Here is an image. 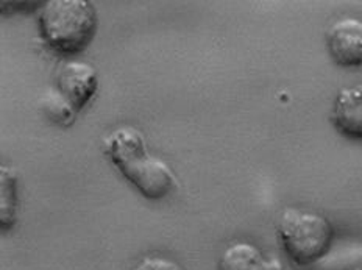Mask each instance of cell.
<instances>
[{
	"label": "cell",
	"instance_id": "3957f363",
	"mask_svg": "<svg viewBox=\"0 0 362 270\" xmlns=\"http://www.w3.org/2000/svg\"><path fill=\"white\" fill-rule=\"evenodd\" d=\"M276 235L286 257L306 267L327 257L334 241V227L323 214L288 208L278 219Z\"/></svg>",
	"mask_w": 362,
	"mask_h": 270
},
{
	"label": "cell",
	"instance_id": "7a4b0ae2",
	"mask_svg": "<svg viewBox=\"0 0 362 270\" xmlns=\"http://www.w3.org/2000/svg\"><path fill=\"white\" fill-rule=\"evenodd\" d=\"M97 25V10L89 0H50L37 19L45 46L63 57L81 54L95 37Z\"/></svg>",
	"mask_w": 362,
	"mask_h": 270
},
{
	"label": "cell",
	"instance_id": "6da1fadb",
	"mask_svg": "<svg viewBox=\"0 0 362 270\" xmlns=\"http://www.w3.org/2000/svg\"><path fill=\"white\" fill-rule=\"evenodd\" d=\"M110 161L142 196L150 200L168 197L175 189L177 177L164 160L148 152L146 138L134 127H120L103 139Z\"/></svg>",
	"mask_w": 362,
	"mask_h": 270
},
{
	"label": "cell",
	"instance_id": "ba28073f",
	"mask_svg": "<svg viewBox=\"0 0 362 270\" xmlns=\"http://www.w3.org/2000/svg\"><path fill=\"white\" fill-rule=\"evenodd\" d=\"M19 177L16 170L8 166L0 169V227L10 231L18 219V191Z\"/></svg>",
	"mask_w": 362,
	"mask_h": 270
},
{
	"label": "cell",
	"instance_id": "5b68a950",
	"mask_svg": "<svg viewBox=\"0 0 362 270\" xmlns=\"http://www.w3.org/2000/svg\"><path fill=\"white\" fill-rule=\"evenodd\" d=\"M57 85L58 91L80 112L99 91V74L88 63L69 61L59 69Z\"/></svg>",
	"mask_w": 362,
	"mask_h": 270
},
{
	"label": "cell",
	"instance_id": "30bf717a",
	"mask_svg": "<svg viewBox=\"0 0 362 270\" xmlns=\"http://www.w3.org/2000/svg\"><path fill=\"white\" fill-rule=\"evenodd\" d=\"M133 270H183L177 261L170 258L160 257V254H152L147 257L133 267Z\"/></svg>",
	"mask_w": 362,
	"mask_h": 270
},
{
	"label": "cell",
	"instance_id": "277c9868",
	"mask_svg": "<svg viewBox=\"0 0 362 270\" xmlns=\"http://www.w3.org/2000/svg\"><path fill=\"white\" fill-rule=\"evenodd\" d=\"M327 49L331 59L344 69L362 67V20L342 18L327 32Z\"/></svg>",
	"mask_w": 362,
	"mask_h": 270
},
{
	"label": "cell",
	"instance_id": "9c48e42d",
	"mask_svg": "<svg viewBox=\"0 0 362 270\" xmlns=\"http://www.w3.org/2000/svg\"><path fill=\"white\" fill-rule=\"evenodd\" d=\"M42 105L44 115L58 125L71 127L75 122V119H77V110L59 91L45 94L42 97Z\"/></svg>",
	"mask_w": 362,
	"mask_h": 270
},
{
	"label": "cell",
	"instance_id": "8992f818",
	"mask_svg": "<svg viewBox=\"0 0 362 270\" xmlns=\"http://www.w3.org/2000/svg\"><path fill=\"white\" fill-rule=\"evenodd\" d=\"M329 119L339 134L362 142V83L337 93Z\"/></svg>",
	"mask_w": 362,
	"mask_h": 270
},
{
	"label": "cell",
	"instance_id": "52a82bcc",
	"mask_svg": "<svg viewBox=\"0 0 362 270\" xmlns=\"http://www.w3.org/2000/svg\"><path fill=\"white\" fill-rule=\"evenodd\" d=\"M218 270H284L278 258H269L250 242H233L218 259Z\"/></svg>",
	"mask_w": 362,
	"mask_h": 270
},
{
	"label": "cell",
	"instance_id": "8fae6325",
	"mask_svg": "<svg viewBox=\"0 0 362 270\" xmlns=\"http://www.w3.org/2000/svg\"><path fill=\"white\" fill-rule=\"evenodd\" d=\"M356 270H362V267H359V269H356Z\"/></svg>",
	"mask_w": 362,
	"mask_h": 270
}]
</instances>
